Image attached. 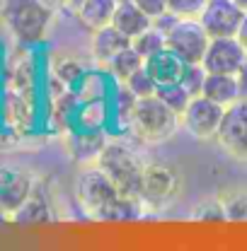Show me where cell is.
<instances>
[{"label": "cell", "mask_w": 247, "mask_h": 251, "mask_svg": "<svg viewBox=\"0 0 247 251\" xmlns=\"http://www.w3.org/2000/svg\"><path fill=\"white\" fill-rule=\"evenodd\" d=\"M94 164L114 181V186L119 188L122 196L138 198V188H141V176H143V167L146 162L141 155L124 140H107L99 150V155L94 159Z\"/></svg>", "instance_id": "1"}, {"label": "cell", "mask_w": 247, "mask_h": 251, "mask_svg": "<svg viewBox=\"0 0 247 251\" xmlns=\"http://www.w3.org/2000/svg\"><path fill=\"white\" fill-rule=\"evenodd\" d=\"M180 124H182V119L153 94V97L138 99L133 116L128 121V130L141 143L157 145V143H165L167 138H172Z\"/></svg>", "instance_id": "2"}, {"label": "cell", "mask_w": 247, "mask_h": 251, "mask_svg": "<svg viewBox=\"0 0 247 251\" xmlns=\"http://www.w3.org/2000/svg\"><path fill=\"white\" fill-rule=\"evenodd\" d=\"M54 10L41 0H5L2 22L22 44H39L51 27Z\"/></svg>", "instance_id": "3"}, {"label": "cell", "mask_w": 247, "mask_h": 251, "mask_svg": "<svg viewBox=\"0 0 247 251\" xmlns=\"http://www.w3.org/2000/svg\"><path fill=\"white\" fill-rule=\"evenodd\" d=\"M73 191H75L78 205H80L90 218H97L112 201H117V198L122 196L119 188L114 186V181H112L97 164H88V167H83V169L75 174Z\"/></svg>", "instance_id": "4"}, {"label": "cell", "mask_w": 247, "mask_h": 251, "mask_svg": "<svg viewBox=\"0 0 247 251\" xmlns=\"http://www.w3.org/2000/svg\"><path fill=\"white\" fill-rule=\"evenodd\" d=\"M182 191L180 172L167 162H146L138 198L148 208H165L170 205Z\"/></svg>", "instance_id": "5"}, {"label": "cell", "mask_w": 247, "mask_h": 251, "mask_svg": "<svg viewBox=\"0 0 247 251\" xmlns=\"http://www.w3.org/2000/svg\"><path fill=\"white\" fill-rule=\"evenodd\" d=\"M209 41L211 36L199 22V17H185V20L177 17L175 25L165 31V46L172 49L186 63H201Z\"/></svg>", "instance_id": "6"}, {"label": "cell", "mask_w": 247, "mask_h": 251, "mask_svg": "<svg viewBox=\"0 0 247 251\" xmlns=\"http://www.w3.org/2000/svg\"><path fill=\"white\" fill-rule=\"evenodd\" d=\"M223 111H225V106H220L218 101L204 97V94H196V97H191L189 106L180 119L189 135H194L199 140H216L218 126L223 121Z\"/></svg>", "instance_id": "7"}, {"label": "cell", "mask_w": 247, "mask_h": 251, "mask_svg": "<svg viewBox=\"0 0 247 251\" xmlns=\"http://www.w3.org/2000/svg\"><path fill=\"white\" fill-rule=\"evenodd\" d=\"M216 143L233 157L245 159L247 152V97L225 106L223 121L218 126Z\"/></svg>", "instance_id": "8"}, {"label": "cell", "mask_w": 247, "mask_h": 251, "mask_svg": "<svg viewBox=\"0 0 247 251\" xmlns=\"http://www.w3.org/2000/svg\"><path fill=\"white\" fill-rule=\"evenodd\" d=\"M245 20V10L235 0H209L199 15V22L209 31L211 39L216 36H238V29Z\"/></svg>", "instance_id": "9"}, {"label": "cell", "mask_w": 247, "mask_h": 251, "mask_svg": "<svg viewBox=\"0 0 247 251\" xmlns=\"http://www.w3.org/2000/svg\"><path fill=\"white\" fill-rule=\"evenodd\" d=\"M247 49L240 44L238 36H216L209 41V49L201 58V65L209 73H228L238 75L240 65L245 61Z\"/></svg>", "instance_id": "10"}, {"label": "cell", "mask_w": 247, "mask_h": 251, "mask_svg": "<svg viewBox=\"0 0 247 251\" xmlns=\"http://www.w3.org/2000/svg\"><path fill=\"white\" fill-rule=\"evenodd\" d=\"M34 193L31 176L15 167H0V208L15 213Z\"/></svg>", "instance_id": "11"}, {"label": "cell", "mask_w": 247, "mask_h": 251, "mask_svg": "<svg viewBox=\"0 0 247 251\" xmlns=\"http://www.w3.org/2000/svg\"><path fill=\"white\" fill-rule=\"evenodd\" d=\"M10 222L20 229H39V227H46L54 222V210H51V203L41 196V193H31L30 198L15 210L10 213Z\"/></svg>", "instance_id": "12"}, {"label": "cell", "mask_w": 247, "mask_h": 251, "mask_svg": "<svg viewBox=\"0 0 247 251\" xmlns=\"http://www.w3.org/2000/svg\"><path fill=\"white\" fill-rule=\"evenodd\" d=\"M201 94L218 101L220 106H230V104L240 101L243 97H247L240 77L238 75H228V73H209Z\"/></svg>", "instance_id": "13"}, {"label": "cell", "mask_w": 247, "mask_h": 251, "mask_svg": "<svg viewBox=\"0 0 247 251\" xmlns=\"http://www.w3.org/2000/svg\"><path fill=\"white\" fill-rule=\"evenodd\" d=\"M186 61H182L172 49H160L157 53L146 58V70L151 73L157 85H167V82H180L185 75Z\"/></svg>", "instance_id": "14"}, {"label": "cell", "mask_w": 247, "mask_h": 251, "mask_svg": "<svg viewBox=\"0 0 247 251\" xmlns=\"http://www.w3.org/2000/svg\"><path fill=\"white\" fill-rule=\"evenodd\" d=\"M126 46H131V39H128L126 34H122L114 25H104V27H99V29L93 31L90 51H93V58L99 63L102 68L112 61L122 49H126Z\"/></svg>", "instance_id": "15"}, {"label": "cell", "mask_w": 247, "mask_h": 251, "mask_svg": "<svg viewBox=\"0 0 247 251\" xmlns=\"http://www.w3.org/2000/svg\"><path fill=\"white\" fill-rule=\"evenodd\" d=\"M112 25L133 41L138 34H143L146 29L153 27V20H151V17H148V15H146L133 0H124V2L117 5V10H114Z\"/></svg>", "instance_id": "16"}, {"label": "cell", "mask_w": 247, "mask_h": 251, "mask_svg": "<svg viewBox=\"0 0 247 251\" xmlns=\"http://www.w3.org/2000/svg\"><path fill=\"white\" fill-rule=\"evenodd\" d=\"M117 5H119V0H83L75 7L73 15L78 17V22L85 29L93 34L94 29H99L104 25H112V17H114Z\"/></svg>", "instance_id": "17"}, {"label": "cell", "mask_w": 247, "mask_h": 251, "mask_svg": "<svg viewBox=\"0 0 247 251\" xmlns=\"http://www.w3.org/2000/svg\"><path fill=\"white\" fill-rule=\"evenodd\" d=\"M141 215H143V203H141V198L119 196L117 201H112L94 220H99V222H136Z\"/></svg>", "instance_id": "18"}, {"label": "cell", "mask_w": 247, "mask_h": 251, "mask_svg": "<svg viewBox=\"0 0 247 251\" xmlns=\"http://www.w3.org/2000/svg\"><path fill=\"white\" fill-rule=\"evenodd\" d=\"M143 65H146V58H143L133 46H126V49H122L112 61L104 65V70H107L117 82H126V80H128L136 70H141Z\"/></svg>", "instance_id": "19"}, {"label": "cell", "mask_w": 247, "mask_h": 251, "mask_svg": "<svg viewBox=\"0 0 247 251\" xmlns=\"http://www.w3.org/2000/svg\"><path fill=\"white\" fill-rule=\"evenodd\" d=\"M5 119L12 128H30L31 124V101L27 94L12 92L5 97Z\"/></svg>", "instance_id": "20"}, {"label": "cell", "mask_w": 247, "mask_h": 251, "mask_svg": "<svg viewBox=\"0 0 247 251\" xmlns=\"http://www.w3.org/2000/svg\"><path fill=\"white\" fill-rule=\"evenodd\" d=\"M155 97L162 101V104H167L177 116H182L185 114V109L189 106V101H191V92L186 90L182 82H167V85H157V90H155Z\"/></svg>", "instance_id": "21"}, {"label": "cell", "mask_w": 247, "mask_h": 251, "mask_svg": "<svg viewBox=\"0 0 247 251\" xmlns=\"http://www.w3.org/2000/svg\"><path fill=\"white\" fill-rule=\"evenodd\" d=\"M54 75L61 87H73V85H80V80L85 77V65L73 56H61L54 63Z\"/></svg>", "instance_id": "22"}, {"label": "cell", "mask_w": 247, "mask_h": 251, "mask_svg": "<svg viewBox=\"0 0 247 251\" xmlns=\"http://www.w3.org/2000/svg\"><path fill=\"white\" fill-rule=\"evenodd\" d=\"M220 201L225 208V222L247 225V191H230Z\"/></svg>", "instance_id": "23"}, {"label": "cell", "mask_w": 247, "mask_h": 251, "mask_svg": "<svg viewBox=\"0 0 247 251\" xmlns=\"http://www.w3.org/2000/svg\"><path fill=\"white\" fill-rule=\"evenodd\" d=\"M131 46H133L143 58H148V56L157 53L160 49H165V31L153 25L151 29H146L143 34H138V36L131 41Z\"/></svg>", "instance_id": "24"}, {"label": "cell", "mask_w": 247, "mask_h": 251, "mask_svg": "<svg viewBox=\"0 0 247 251\" xmlns=\"http://www.w3.org/2000/svg\"><path fill=\"white\" fill-rule=\"evenodd\" d=\"M114 104H117V119H119L124 126H128L131 116H133V109H136V104H138V97L131 92V87H128L126 82H119V85H117Z\"/></svg>", "instance_id": "25"}, {"label": "cell", "mask_w": 247, "mask_h": 251, "mask_svg": "<svg viewBox=\"0 0 247 251\" xmlns=\"http://www.w3.org/2000/svg\"><path fill=\"white\" fill-rule=\"evenodd\" d=\"M194 220H196V222H204V225H218V222H225V208H223V201H220V198L201 201L199 208L194 210Z\"/></svg>", "instance_id": "26"}, {"label": "cell", "mask_w": 247, "mask_h": 251, "mask_svg": "<svg viewBox=\"0 0 247 251\" xmlns=\"http://www.w3.org/2000/svg\"><path fill=\"white\" fill-rule=\"evenodd\" d=\"M126 85L131 87V92L136 94L138 99H143V97H153L155 90H157V82L151 77V73L146 70V65H143L141 70H136V73L126 80Z\"/></svg>", "instance_id": "27"}, {"label": "cell", "mask_w": 247, "mask_h": 251, "mask_svg": "<svg viewBox=\"0 0 247 251\" xmlns=\"http://www.w3.org/2000/svg\"><path fill=\"white\" fill-rule=\"evenodd\" d=\"M206 75H209V70H206L201 63H186L185 75H182V80H180V82H182L186 90L191 92V97H196V94H201V90H204Z\"/></svg>", "instance_id": "28"}, {"label": "cell", "mask_w": 247, "mask_h": 251, "mask_svg": "<svg viewBox=\"0 0 247 251\" xmlns=\"http://www.w3.org/2000/svg\"><path fill=\"white\" fill-rule=\"evenodd\" d=\"M206 2L209 0H167V10L175 17H180V20H185V17H199L201 10L206 7Z\"/></svg>", "instance_id": "29"}, {"label": "cell", "mask_w": 247, "mask_h": 251, "mask_svg": "<svg viewBox=\"0 0 247 251\" xmlns=\"http://www.w3.org/2000/svg\"><path fill=\"white\" fill-rule=\"evenodd\" d=\"M151 20H157V17H162V15H167L170 10H167V0H133Z\"/></svg>", "instance_id": "30"}, {"label": "cell", "mask_w": 247, "mask_h": 251, "mask_svg": "<svg viewBox=\"0 0 247 251\" xmlns=\"http://www.w3.org/2000/svg\"><path fill=\"white\" fill-rule=\"evenodd\" d=\"M44 5H49L54 12H59V10H68V0H41Z\"/></svg>", "instance_id": "31"}, {"label": "cell", "mask_w": 247, "mask_h": 251, "mask_svg": "<svg viewBox=\"0 0 247 251\" xmlns=\"http://www.w3.org/2000/svg\"><path fill=\"white\" fill-rule=\"evenodd\" d=\"M238 39H240V44L247 49V12H245V20H243L240 29H238Z\"/></svg>", "instance_id": "32"}, {"label": "cell", "mask_w": 247, "mask_h": 251, "mask_svg": "<svg viewBox=\"0 0 247 251\" xmlns=\"http://www.w3.org/2000/svg\"><path fill=\"white\" fill-rule=\"evenodd\" d=\"M238 77H240V82H243V87H245V92H247V53H245L243 65H240V70H238Z\"/></svg>", "instance_id": "33"}, {"label": "cell", "mask_w": 247, "mask_h": 251, "mask_svg": "<svg viewBox=\"0 0 247 251\" xmlns=\"http://www.w3.org/2000/svg\"><path fill=\"white\" fill-rule=\"evenodd\" d=\"M7 220H10V213H7L5 208H0V227H2V225H5Z\"/></svg>", "instance_id": "34"}, {"label": "cell", "mask_w": 247, "mask_h": 251, "mask_svg": "<svg viewBox=\"0 0 247 251\" xmlns=\"http://www.w3.org/2000/svg\"><path fill=\"white\" fill-rule=\"evenodd\" d=\"M80 2H83V0H68V10H70V12H75V7H78Z\"/></svg>", "instance_id": "35"}, {"label": "cell", "mask_w": 247, "mask_h": 251, "mask_svg": "<svg viewBox=\"0 0 247 251\" xmlns=\"http://www.w3.org/2000/svg\"><path fill=\"white\" fill-rule=\"evenodd\" d=\"M235 2H238V5H240V7L247 12V0H235Z\"/></svg>", "instance_id": "36"}, {"label": "cell", "mask_w": 247, "mask_h": 251, "mask_svg": "<svg viewBox=\"0 0 247 251\" xmlns=\"http://www.w3.org/2000/svg\"><path fill=\"white\" fill-rule=\"evenodd\" d=\"M245 159H247V152H245Z\"/></svg>", "instance_id": "37"}, {"label": "cell", "mask_w": 247, "mask_h": 251, "mask_svg": "<svg viewBox=\"0 0 247 251\" xmlns=\"http://www.w3.org/2000/svg\"><path fill=\"white\" fill-rule=\"evenodd\" d=\"M119 2H124V0H119Z\"/></svg>", "instance_id": "38"}]
</instances>
